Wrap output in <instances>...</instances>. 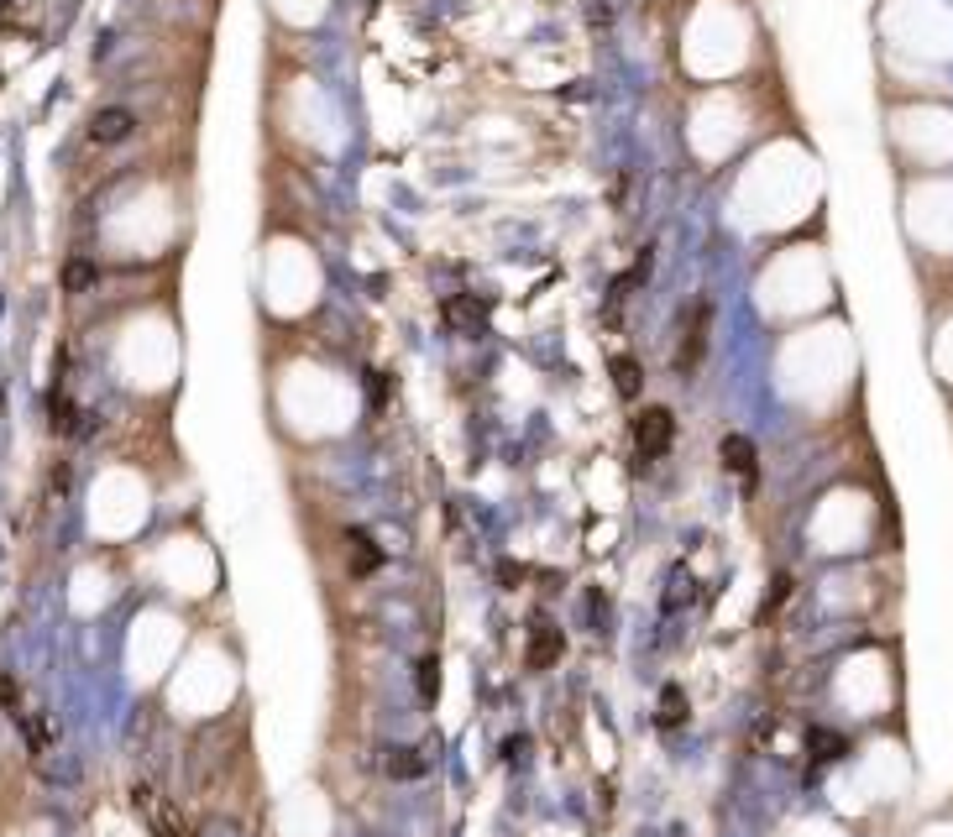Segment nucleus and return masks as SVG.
Here are the masks:
<instances>
[{
    "label": "nucleus",
    "mask_w": 953,
    "mask_h": 837,
    "mask_svg": "<svg viewBox=\"0 0 953 837\" xmlns=\"http://www.w3.org/2000/svg\"><path fill=\"white\" fill-rule=\"evenodd\" d=\"M131 806L147 816V827H153V837H194V822L184 816V806H173V801H163L147 780H137L131 785Z\"/></svg>",
    "instance_id": "1"
},
{
    "label": "nucleus",
    "mask_w": 953,
    "mask_h": 837,
    "mask_svg": "<svg viewBox=\"0 0 953 837\" xmlns=\"http://www.w3.org/2000/svg\"><path fill=\"white\" fill-rule=\"evenodd\" d=\"M708 330H712V304L697 299L692 304V320L681 325V346H676V372L681 377H697V366L708 357Z\"/></svg>",
    "instance_id": "2"
},
{
    "label": "nucleus",
    "mask_w": 953,
    "mask_h": 837,
    "mask_svg": "<svg viewBox=\"0 0 953 837\" xmlns=\"http://www.w3.org/2000/svg\"><path fill=\"white\" fill-rule=\"evenodd\" d=\"M671 440H676V414L671 409H645V414L634 418V450H640V461H660L666 450H671Z\"/></svg>",
    "instance_id": "3"
},
{
    "label": "nucleus",
    "mask_w": 953,
    "mask_h": 837,
    "mask_svg": "<svg viewBox=\"0 0 953 837\" xmlns=\"http://www.w3.org/2000/svg\"><path fill=\"white\" fill-rule=\"evenodd\" d=\"M566 655V633L551 623V618H540V623L529 628V649H524V659H529V670H551L555 659Z\"/></svg>",
    "instance_id": "4"
},
{
    "label": "nucleus",
    "mask_w": 953,
    "mask_h": 837,
    "mask_svg": "<svg viewBox=\"0 0 953 837\" xmlns=\"http://www.w3.org/2000/svg\"><path fill=\"white\" fill-rule=\"evenodd\" d=\"M718 455H723V466L734 471V477H744L749 487L760 481V455H754V445L744 440V435H723V445H718Z\"/></svg>",
    "instance_id": "5"
},
{
    "label": "nucleus",
    "mask_w": 953,
    "mask_h": 837,
    "mask_svg": "<svg viewBox=\"0 0 953 837\" xmlns=\"http://www.w3.org/2000/svg\"><path fill=\"white\" fill-rule=\"evenodd\" d=\"M131 126H137V116L121 110V105H110V110H100V116L90 120V142H126Z\"/></svg>",
    "instance_id": "6"
},
{
    "label": "nucleus",
    "mask_w": 953,
    "mask_h": 837,
    "mask_svg": "<svg viewBox=\"0 0 953 837\" xmlns=\"http://www.w3.org/2000/svg\"><path fill=\"white\" fill-rule=\"evenodd\" d=\"M346 544H351V550H346V555H351V576H372V570L383 566V550L372 544L367 529H351V534H346Z\"/></svg>",
    "instance_id": "7"
},
{
    "label": "nucleus",
    "mask_w": 953,
    "mask_h": 837,
    "mask_svg": "<svg viewBox=\"0 0 953 837\" xmlns=\"http://www.w3.org/2000/svg\"><path fill=\"white\" fill-rule=\"evenodd\" d=\"M48 414H53V429H58V435H79V429H84V424H79V409H74V398H68V392L63 388H53V398H48Z\"/></svg>",
    "instance_id": "8"
},
{
    "label": "nucleus",
    "mask_w": 953,
    "mask_h": 837,
    "mask_svg": "<svg viewBox=\"0 0 953 837\" xmlns=\"http://www.w3.org/2000/svg\"><path fill=\"white\" fill-rule=\"evenodd\" d=\"M383 770H388L393 780H419L425 775V759H419V748H388Z\"/></svg>",
    "instance_id": "9"
},
{
    "label": "nucleus",
    "mask_w": 953,
    "mask_h": 837,
    "mask_svg": "<svg viewBox=\"0 0 953 837\" xmlns=\"http://www.w3.org/2000/svg\"><path fill=\"white\" fill-rule=\"evenodd\" d=\"M655 722H660L666 733H671V727H681V722H686V691H681V686L660 691V712H655Z\"/></svg>",
    "instance_id": "10"
},
{
    "label": "nucleus",
    "mask_w": 953,
    "mask_h": 837,
    "mask_svg": "<svg viewBox=\"0 0 953 837\" xmlns=\"http://www.w3.org/2000/svg\"><path fill=\"white\" fill-rule=\"evenodd\" d=\"M613 388H618V398H640L645 377H640V361L634 357H613Z\"/></svg>",
    "instance_id": "11"
},
{
    "label": "nucleus",
    "mask_w": 953,
    "mask_h": 837,
    "mask_svg": "<svg viewBox=\"0 0 953 837\" xmlns=\"http://www.w3.org/2000/svg\"><path fill=\"white\" fill-rule=\"evenodd\" d=\"M53 738H58V733H53L48 712H27V748H31V753H48V748H53Z\"/></svg>",
    "instance_id": "12"
},
{
    "label": "nucleus",
    "mask_w": 953,
    "mask_h": 837,
    "mask_svg": "<svg viewBox=\"0 0 953 837\" xmlns=\"http://www.w3.org/2000/svg\"><path fill=\"white\" fill-rule=\"evenodd\" d=\"M807 748H817V759H838V753H843V738L828 733V727H812V733H807Z\"/></svg>",
    "instance_id": "13"
},
{
    "label": "nucleus",
    "mask_w": 953,
    "mask_h": 837,
    "mask_svg": "<svg viewBox=\"0 0 953 837\" xmlns=\"http://www.w3.org/2000/svg\"><path fill=\"white\" fill-rule=\"evenodd\" d=\"M791 597V576H786V570H781V576H775V581H770V592H765V602H760V618H770V612H775V607H781V602Z\"/></svg>",
    "instance_id": "14"
},
{
    "label": "nucleus",
    "mask_w": 953,
    "mask_h": 837,
    "mask_svg": "<svg viewBox=\"0 0 953 837\" xmlns=\"http://www.w3.org/2000/svg\"><path fill=\"white\" fill-rule=\"evenodd\" d=\"M419 696H425V701L440 696V665H435V659H419Z\"/></svg>",
    "instance_id": "15"
},
{
    "label": "nucleus",
    "mask_w": 953,
    "mask_h": 837,
    "mask_svg": "<svg viewBox=\"0 0 953 837\" xmlns=\"http://www.w3.org/2000/svg\"><path fill=\"white\" fill-rule=\"evenodd\" d=\"M90 278H94L90 262H68V272H63V283H68L74 294H79V288H90Z\"/></svg>",
    "instance_id": "16"
},
{
    "label": "nucleus",
    "mask_w": 953,
    "mask_h": 837,
    "mask_svg": "<svg viewBox=\"0 0 953 837\" xmlns=\"http://www.w3.org/2000/svg\"><path fill=\"white\" fill-rule=\"evenodd\" d=\"M16 701H22V686L11 675H0V712H16Z\"/></svg>",
    "instance_id": "17"
},
{
    "label": "nucleus",
    "mask_w": 953,
    "mask_h": 837,
    "mask_svg": "<svg viewBox=\"0 0 953 837\" xmlns=\"http://www.w3.org/2000/svg\"><path fill=\"white\" fill-rule=\"evenodd\" d=\"M372 403H377V409L388 403V377H383V372H372Z\"/></svg>",
    "instance_id": "18"
}]
</instances>
